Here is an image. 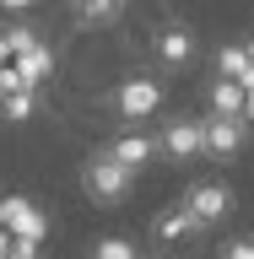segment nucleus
<instances>
[{
    "mask_svg": "<svg viewBox=\"0 0 254 259\" xmlns=\"http://www.w3.org/2000/svg\"><path fill=\"white\" fill-rule=\"evenodd\" d=\"M114 108L125 113V119H152V113L162 108V87H157L152 76H130V81H119Z\"/></svg>",
    "mask_w": 254,
    "mask_h": 259,
    "instance_id": "obj_4",
    "label": "nucleus"
},
{
    "mask_svg": "<svg viewBox=\"0 0 254 259\" xmlns=\"http://www.w3.org/2000/svg\"><path fill=\"white\" fill-rule=\"evenodd\" d=\"M195 232H200V227H195V216L184 205H168L157 222H152V238L157 243H184V238H195Z\"/></svg>",
    "mask_w": 254,
    "mask_h": 259,
    "instance_id": "obj_10",
    "label": "nucleus"
},
{
    "mask_svg": "<svg viewBox=\"0 0 254 259\" xmlns=\"http://www.w3.org/2000/svg\"><path fill=\"white\" fill-rule=\"evenodd\" d=\"M6 60H11V54H6V38H0V65H6Z\"/></svg>",
    "mask_w": 254,
    "mask_h": 259,
    "instance_id": "obj_22",
    "label": "nucleus"
},
{
    "mask_svg": "<svg viewBox=\"0 0 254 259\" xmlns=\"http://www.w3.org/2000/svg\"><path fill=\"white\" fill-rule=\"evenodd\" d=\"M81 189L92 194L97 205H119V200L135 189V173H125L108 151H92V157H87V167H81Z\"/></svg>",
    "mask_w": 254,
    "mask_h": 259,
    "instance_id": "obj_1",
    "label": "nucleus"
},
{
    "mask_svg": "<svg viewBox=\"0 0 254 259\" xmlns=\"http://www.w3.org/2000/svg\"><path fill=\"white\" fill-rule=\"evenodd\" d=\"M238 119H243V124H254V92H243V108H238Z\"/></svg>",
    "mask_w": 254,
    "mask_h": 259,
    "instance_id": "obj_18",
    "label": "nucleus"
},
{
    "mask_svg": "<svg viewBox=\"0 0 254 259\" xmlns=\"http://www.w3.org/2000/svg\"><path fill=\"white\" fill-rule=\"evenodd\" d=\"M0 227H6L11 238H32V243L49 238V216L32 205L27 194H6V200H0Z\"/></svg>",
    "mask_w": 254,
    "mask_h": 259,
    "instance_id": "obj_2",
    "label": "nucleus"
},
{
    "mask_svg": "<svg viewBox=\"0 0 254 259\" xmlns=\"http://www.w3.org/2000/svg\"><path fill=\"white\" fill-rule=\"evenodd\" d=\"M6 248H11V232H6V227H0V259H6Z\"/></svg>",
    "mask_w": 254,
    "mask_h": 259,
    "instance_id": "obj_20",
    "label": "nucleus"
},
{
    "mask_svg": "<svg viewBox=\"0 0 254 259\" xmlns=\"http://www.w3.org/2000/svg\"><path fill=\"white\" fill-rule=\"evenodd\" d=\"M243 54H249V65H254V38H249V44H243Z\"/></svg>",
    "mask_w": 254,
    "mask_h": 259,
    "instance_id": "obj_21",
    "label": "nucleus"
},
{
    "mask_svg": "<svg viewBox=\"0 0 254 259\" xmlns=\"http://www.w3.org/2000/svg\"><path fill=\"white\" fill-rule=\"evenodd\" d=\"M184 210L195 216V227H216L222 216H233V189H227L222 178H206V184H195Z\"/></svg>",
    "mask_w": 254,
    "mask_h": 259,
    "instance_id": "obj_3",
    "label": "nucleus"
},
{
    "mask_svg": "<svg viewBox=\"0 0 254 259\" xmlns=\"http://www.w3.org/2000/svg\"><path fill=\"white\" fill-rule=\"evenodd\" d=\"M152 49H157V60L168 65V70H184V65L195 60V32L184 27V22H162L157 38H152Z\"/></svg>",
    "mask_w": 254,
    "mask_h": 259,
    "instance_id": "obj_6",
    "label": "nucleus"
},
{
    "mask_svg": "<svg viewBox=\"0 0 254 259\" xmlns=\"http://www.w3.org/2000/svg\"><path fill=\"white\" fill-rule=\"evenodd\" d=\"M92 259H135V243H130V238H97L92 243Z\"/></svg>",
    "mask_w": 254,
    "mask_h": 259,
    "instance_id": "obj_14",
    "label": "nucleus"
},
{
    "mask_svg": "<svg viewBox=\"0 0 254 259\" xmlns=\"http://www.w3.org/2000/svg\"><path fill=\"white\" fill-rule=\"evenodd\" d=\"M216 259H254V232H238V238H227L216 248Z\"/></svg>",
    "mask_w": 254,
    "mask_h": 259,
    "instance_id": "obj_15",
    "label": "nucleus"
},
{
    "mask_svg": "<svg viewBox=\"0 0 254 259\" xmlns=\"http://www.w3.org/2000/svg\"><path fill=\"white\" fill-rule=\"evenodd\" d=\"M16 76H22V87H44L49 76H54V49L49 44H38V49H27V54H16V65H11Z\"/></svg>",
    "mask_w": 254,
    "mask_h": 259,
    "instance_id": "obj_9",
    "label": "nucleus"
},
{
    "mask_svg": "<svg viewBox=\"0 0 254 259\" xmlns=\"http://www.w3.org/2000/svg\"><path fill=\"white\" fill-rule=\"evenodd\" d=\"M6 259H38V243H32V238H11Z\"/></svg>",
    "mask_w": 254,
    "mask_h": 259,
    "instance_id": "obj_17",
    "label": "nucleus"
},
{
    "mask_svg": "<svg viewBox=\"0 0 254 259\" xmlns=\"http://www.w3.org/2000/svg\"><path fill=\"white\" fill-rule=\"evenodd\" d=\"M238 108H243V87L216 76V87H211V113H216V119H238Z\"/></svg>",
    "mask_w": 254,
    "mask_h": 259,
    "instance_id": "obj_12",
    "label": "nucleus"
},
{
    "mask_svg": "<svg viewBox=\"0 0 254 259\" xmlns=\"http://www.w3.org/2000/svg\"><path fill=\"white\" fill-rule=\"evenodd\" d=\"M125 6H130V0H76L70 11H76L81 27H108V22L125 16Z\"/></svg>",
    "mask_w": 254,
    "mask_h": 259,
    "instance_id": "obj_11",
    "label": "nucleus"
},
{
    "mask_svg": "<svg viewBox=\"0 0 254 259\" xmlns=\"http://www.w3.org/2000/svg\"><path fill=\"white\" fill-rule=\"evenodd\" d=\"M27 113H32V87H22L6 97V119H27Z\"/></svg>",
    "mask_w": 254,
    "mask_h": 259,
    "instance_id": "obj_16",
    "label": "nucleus"
},
{
    "mask_svg": "<svg viewBox=\"0 0 254 259\" xmlns=\"http://www.w3.org/2000/svg\"><path fill=\"white\" fill-rule=\"evenodd\" d=\"M243 141H249V124L243 119H200V151H211V157H238Z\"/></svg>",
    "mask_w": 254,
    "mask_h": 259,
    "instance_id": "obj_5",
    "label": "nucleus"
},
{
    "mask_svg": "<svg viewBox=\"0 0 254 259\" xmlns=\"http://www.w3.org/2000/svg\"><path fill=\"white\" fill-rule=\"evenodd\" d=\"M157 151H162V157H173V162L200 157V119H168L162 135H157Z\"/></svg>",
    "mask_w": 254,
    "mask_h": 259,
    "instance_id": "obj_7",
    "label": "nucleus"
},
{
    "mask_svg": "<svg viewBox=\"0 0 254 259\" xmlns=\"http://www.w3.org/2000/svg\"><path fill=\"white\" fill-rule=\"evenodd\" d=\"M0 6H6V11H27L32 0H0Z\"/></svg>",
    "mask_w": 254,
    "mask_h": 259,
    "instance_id": "obj_19",
    "label": "nucleus"
},
{
    "mask_svg": "<svg viewBox=\"0 0 254 259\" xmlns=\"http://www.w3.org/2000/svg\"><path fill=\"white\" fill-rule=\"evenodd\" d=\"M0 119H6V97H0Z\"/></svg>",
    "mask_w": 254,
    "mask_h": 259,
    "instance_id": "obj_23",
    "label": "nucleus"
},
{
    "mask_svg": "<svg viewBox=\"0 0 254 259\" xmlns=\"http://www.w3.org/2000/svg\"><path fill=\"white\" fill-rule=\"evenodd\" d=\"M0 38H6V54H11V60H16V54H27V49H38V44H44V38H38V32H32L27 22H11V27L0 32Z\"/></svg>",
    "mask_w": 254,
    "mask_h": 259,
    "instance_id": "obj_13",
    "label": "nucleus"
},
{
    "mask_svg": "<svg viewBox=\"0 0 254 259\" xmlns=\"http://www.w3.org/2000/svg\"><path fill=\"white\" fill-rule=\"evenodd\" d=\"M103 151H108V157L119 162L125 173H141L146 162L157 157V141H152V135H141V130H125V135H114V141L103 146Z\"/></svg>",
    "mask_w": 254,
    "mask_h": 259,
    "instance_id": "obj_8",
    "label": "nucleus"
}]
</instances>
